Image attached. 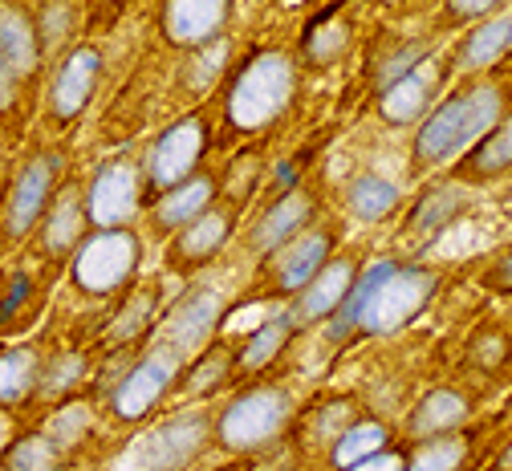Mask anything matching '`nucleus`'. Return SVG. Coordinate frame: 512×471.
Segmentation results:
<instances>
[{
  "mask_svg": "<svg viewBox=\"0 0 512 471\" xmlns=\"http://www.w3.org/2000/svg\"><path fill=\"white\" fill-rule=\"evenodd\" d=\"M504 114H508V102L496 82H472L456 90L452 98H443L423 114V126L415 130V147H411V167L427 171L439 163H452Z\"/></svg>",
  "mask_w": 512,
  "mask_h": 471,
  "instance_id": "f257e3e1",
  "label": "nucleus"
},
{
  "mask_svg": "<svg viewBox=\"0 0 512 471\" xmlns=\"http://www.w3.org/2000/svg\"><path fill=\"white\" fill-rule=\"evenodd\" d=\"M297 94V65L281 49H265L244 61L228 98H224V122L236 134H261L273 122L285 118Z\"/></svg>",
  "mask_w": 512,
  "mask_h": 471,
  "instance_id": "f03ea898",
  "label": "nucleus"
},
{
  "mask_svg": "<svg viewBox=\"0 0 512 471\" xmlns=\"http://www.w3.org/2000/svg\"><path fill=\"white\" fill-rule=\"evenodd\" d=\"M143 240L135 228H86V236L74 244L70 277L86 297H118L131 289L139 273Z\"/></svg>",
  "mask_w": 512,
  "mask_h": 471,
  "instance_id": "7ed1b4c3",
  "label": "nucleus"
},
{
  "mask_svg": "<svg viewBox=\"0 0 512 471\" xmlns=\"http://www.w3.org/2000/svg\"><path fill=\"white\" fill-rule=\"evenodd\" d=\"M293 394L285 386H252L236 394L216 419V443L224 451H265L293 427Z\"/></svg>",
  "mask_w": 512,
  "mask_h": 471,
  "instance_id": "20e7f679",
  "label": "nucleus"
},
{
  "mask_svg": "<svg viewBox=\"0 0 512 471\" xmlns=\"http://www.w3.org/2000/svg\"><path fill=\"white\" fill-rule=\"evenodd\" d=\"M212 147V134L204 114H183L179 122H171L167 130H159L147 155L139 159V183H143V208L151 199H159L163 191H171L175 183L191 179L196 171H204V155Z\"/></svg>",
  "mask_w": 512,
  "mask_h": 471,
  "instance_id": "39448f33",
  "label": "nucleus"
},
{
  "mask_svg": "<svg viewBox=\"0 0 512 471\" xmlns=\"http://www.w3.org/2000/svg\"><path fill=\"white\" fill-rule=\"evenodd\" d=\"M439 289V273L427 264H395L387 277L374 285V293L362 301L354 325L366 333V338H387V333H399L403 325H411L435 297Z\"/></svg>",
  "mask_w": 512,
  "mask_h": 471,
  "instance_id": "423d86ee",
  "label": "nucleus"
},
{
  "mask_svg": "<svg viewBox=\"0 0 512 471\" xmlns=\"http://www.w3.org/2000/svg\"><path fill=\"white\" fill-rule=\"evenodd\" d=\"M183 354H175L171 346H151L147 354H139V362H131L126 366V374L114 382V390H110V411H114V419H122V423H139V419H147L159 402L167 398V390L179 382V374H183Z\"/></svg>",
  "mask_w": 512,
  "mask_h": 471,
  "instance_id": "0eeeda50",
  "label": "nucleus"
},
{
  "mask_svg": "<svg viewBox=\"0 0 512 471\" xmlns=\"http://www.w3.org/2000/svg\"><path fill=\"white\" fill-rule=\"evenodd\" d=\"M102 70H106V57H102L98 45L82 41V45L66 49V57L53 65L49 94H45V114L57 126L78 122L90 110V102H94V94L102 86Z\"/></svg>",
  "mask_w": 512,
  "mask_h": 471,
  "instance_id": "6e6552de",
  "label": "nucleus"
},
{
  "mask_svg": "<svg viewBox=\"0 0 512 471\" xmlns=\"http://www.w3.org/2000/svg\"><path fill=\"white\" fill-rule=\"evenodd\" d=\"M212 435V423L204 415H179L147 431L131 451H126L122 467L126 471H183L191 459L204 451Z\"/></svg>",
  "mask_w": 512,
  "mask_h": 471,
  "instance_id": "1a4fd4ad",
  "label": "nucleus"
},
{
  "mask_svg": "<svg viewBox=\"0 0 512 471\" xmlns=\"http://www.w3.org/2000/svg\"><path fill=\"white\" fill-rule=\"evenodd\" d=\"M57 171H61V159L49 155V151L33 155L17 171V179L9 187V199H5V216H0V232H5L9 244H21V240H29L37 232L49 199L57 191Z\"/></svg>",
  "mask_w": 512,
  "mask_h": 471,
  "instance_id": "9d476101",
  "label": "nucleus"
},
{
  "mask_svg": "<svg viewBox=\"0 0 512 471\" xmlns=\"http://www.w3.org/2000/svg\"><path fill=\"white\" fill-rule=\"evenodd\" d=\"M90 228H131L143 216L139 163H106L82 191Z\"/></svg>",
  "mask_w": 512,
  "mask_h": 471,
  "instance_id": "9b49d317",
  "label": "nucleus"
},
{
  "mask_svg": "<svg viewBox=\"0 0 512 471\" xmlns=\"http://www.w3.org/2000/svg\"><path fill=\"white\" fill-rule=\"evenodd\" d=\"M224 317H228V305H224V293L220 289H212V285L191 289L159 321V346H171L183 358L196 354L200 346L212 342V333L224 325Z\"/></svg>",
  "mask_w": 512,
  "mask_h": 471,
  "instance_id": "f8f14e48",
  "label": "nucleus"
},
{
  "mask_svg": "<svg viewBox=\"0 0 512 471\" xmlns=\"http://www.w3.org/2000/svg\"><path fill=\"white\" fill-rule=\"evenodd\" d=\"M338 236L330 228H301L293 240L269 252V285L277 297H297L313 273L334 256Z\"/></svg>",
  "mask_w": 512,
  "mask_h": 471,
  "instance_id": "ddd939ff",
  "label": "nucleus"
},
{
  "mask_svg": "<svg viewBox=\"0 0 512 471\" xmlns=\"http://www.w3.org/2000/svg\"><path fill=\"white\" fill-rule=\"evenodd\" d=\"M232 17V0H163L159 29L175 49H200L224 33Z\"/></svg>",
  "mask_w": 512,
  "mask_h": 471,
  "instance_id": "4468645a",
  "label": "nucleus"
},
{
  "mask_svg": "<svg viewBox=\"0 0 512 471\" xmlns=\"http://www.w3.org/2000/svg\"><path fill=\"white\" fill-rule=\"evenodd\" d=\"M232 228H236V208H220V204L204 208L191 224H183L179 232H171L175 236L167 244L171 268H183V273H187V268L212 264L224 252V244L232 240Z\"/></svg>",
  "mask_w": 512,
  "mask_h": 471,
  "instance_id": "2eb2a0df",
  "label": "nucleus"
},
{
  "mask_svg": "<svg viewBox=\"0 0 512 471\" xmlns=\"http://www.w3.org/2000/svg\"><path fill=\"white\" fill-rule=\"evenodd\" d=\"M358 268H362V260H354V256H330V260L313 273V281L293 297V309H289L293 325L301 329V325H317V321L334 317L338 305L346 301L354 277H358Z\"/></svg>",
  "mask_w": 512,
  "mask_h": 471,
  "instance_id": "dca6fc26",
  "label": "nucleus"
},
{
  "mask_svg": "<svg viewBox=\"0 0 512 471\" xmlns=\"http://www.w3.org/2000/svg\"><path fill=\"white\" fill-rule=\"evenodd\" d=\"M439 86H443L439 65L431 57L419 61L411 74H403L399 82L378 90V118L387 122V126H411V122H419L431 110V94Z\"/></svg>",
  "mask_w": 512,
  "mask_h": 471,
  "instance_id": "f3484780",
  "label": "nucleus"
},
{
  "mask_svg": "<svg viewBox=\"0 0 512 471\" xmlns=\"http://www.w3.org/2000/svg\"><path fill=\"white\" fill-rule=\"evenodd\" d=\"M216 195H220L216 175L196 171L191 179H183V183H175L171 191H163L159 199H151L143 212L151 216V224H155L159 236H171V232H179L183 224L196 220L204 208H212V204H216Z\"/></svg>",
  "mask_w": 512,
  "mask_h": 471,
  "instance_id": "a211bd4d",
  "label": "nucleus"
},
{
  "mask_svg": "<svg viewBox=\"0 0 512 471\" xmlns=\"http://www.w3.org/2000/svg\"><path fill=\"white\" fill-rule=\"evenodd\" d=\"M0 57H5V65L13 70L17 82L37 78L41 61H45L33 13L21 5V0H0Z\"/></svg>",
  "mask_w": 512,
  "mask_h": 471,
  "instance_id": "6ab92c4d",
  "label": "nucleus"
},
{
  "mask_svg": "<svg viewBox=\"0 0 512 471\" xmlns=\"http://www.w3.org/2000/svg\"><path fill=\"white\" fill-rule=\"evenodd\" d=\"M313 212H317V204H313V195H309L305 187L281 191L273 204L265 208V216L256 220V228H252V236H248V248L261 252V256H269L273 248H281L285 240H293L301 228H309Z\"/></svg>",
  "mask_w": 512,
  "mask_h": 471,
  "instance_id": "aec40b11",
  "label": "nucleus"
},
{
  "mask_svg": "<svg viewBox=\"0 0 512 471\" xmlns=\"http://www.w3.org/2000/svg\"><path fill=\"white\" fill-rule=\"evenodd\" d=\"M41 252L49 260H66L74 252V244L86 236V208H82V191L78 187H61L53 191L49 208L41 216Z\"/></svg>",
  "mask_w": 512,
  "mask_h": 471,
  "instance_id": "412c9836",
  "label": "nucleus"
},
{
  "mask_svg": "<svg viewBox=\"0 0 512 471\" xmlns=\"http://www.w3.org/2000/svg\"><path fill=\"white\" fill-rule=\"evenodd\" d=\"M508 49H512V13L500 9V13L484 17L460 41V49L452 57V70H460V74H484V70H492V65H500L508 57Z\"/></svg>",
  "mask_w": 512,
  "mask_h": 471,
  "instance_id": "4be33fe9",
  "label": "nucleus"
},
{
  "mask_svg": "<svg viewBox=\"0 0 512 471\" xmlns=\"http://www.w3.org/2000/svg\"><path fill=\"white\" fill-rule=\"evenodd\" d=\"M293 333H297V325H293L289 309L265 317V321L240 342V350L232 354V374H261L265 366H273V362L285 354V346L293 342Z\"/></svg>",
  "mask_w": 512,
  "mask_h": 471,
  "instance_id": "5701e85b",
  "label": "nucleus"
},
{
  "mask_svg": "<svg viewBox=\"0 0 512 471\" xmlns=\"http://www.w3.org/2000/svg\"><path fill=\"white\" fill-rule=\"evenodd\" d=\"M468 411H472V402L460 390H452V386L427 390L423 402L407 419V435L411 439H435V435H447V431H460Z\"/></svg>",
  "mask_w": 512,
  "mask_h": 471,
  "instance_id": "b1692460",
  "label": "nucleus"
},
{
  "mask_svg": "<svg viewBox=\"0 0 512 471\" xmlns=\"http://www.w3.org/2000/svg\"><path fill=\"white\" fill-rule=\"evenodd\" d=\"M508 159H512V122H508V114H504L492 130H484L480 139L468 147L464 163L456 167V179H464V183L500 179V175H508Z\"/></svg>",
  "mask_w": 512,
  "mask_h": 471,
  "instance_id": "393cba45",
  "label": "nucleus"
},
{
  "mask_svg": "<svg viewBox=\"0 0 512 471\" xmlns=\"http://www.w3.org/2000/svg\"><path fill=\"white\" fill-rule=\"evenodd\" d=\"M342 204H346V212H350L354 220H362V224H382V220H391V216L399 212L403 195H399V187H395L391 179H382V175H374V171H362V175H354V179L342 187Z\"/></svg>",
  "mask_w": 512,
  "mask_h": 471,
  "instance_id": "a878e982",
  "label": "nucleus"
},
{
  "mask_svg": "<svg viewBox=\"0 0 512 471\" xmlns=\"http://www.w3.org/2000/svg\"><path fill=\"white\" fill-rule=\"evenodd\" d=\"M37 374H41L37 350H29V346L0 350V411H21L37 394Z\"/></svg>",
  "mask_w": 512,
  "mask_h": 471,
  "instance_id": "bb28decb",
  "label": "nucleus"
},
{
  "mask_svg": "<svg viewBox=\"0 0 512 471\" xmlns=\"http://www.w3.org/2000/svg\"><path fill=\"white\" fill-rule=\"evenodd\" d=\"M350 37H354L350 25L338 21V9H330V13L313 17V21L305 25V33H301V53H305V61L313 65V70H330V65H338V61L346 57Z\"/></svg>",
  "mask_w": 512,
  "mask_h": 471,
  "instance_id": "cd10ccee",
  "label": "nucleus"
},
{
  "mask_svg": "<svg viewBox=\"0 0 512 471\" xmlns=\"http://www.w3.org/2000/svg\"><path fill=\"white\" fill-rule=\"evenodd\" d=\"M382 447H391V427L378 423V419H354V423L330 443V463H334L338 471H346V467L370 459V455L382 451Z\"/></svg>",
  "mask_w": 512,
  "mask_h": 471,
  "instance_id": "c85d7f7f",
  "label": "nucleus"
},
{
  "mask_svg": "<svg viewBox=\"0 0 512 471\" xmlns=\"http://www.w3.org/2000/svg\"><path fill=\"white\" fill-rule=\"evenodd\" d=\"M155 309H159V289H147V293L139 289L131 297H122V305L114 309L110 329H106V346H131L143 333H151Z\"/></svg>",
  "mask_w": 512,
  "mask_h": 471,
  "instance_id": "c756f323",
  "label": "nucleus"
},
{
  "mask_svg": "<svg viewBox=\"0 0 512 471\" xmlns=\"http://www.w3.org/2000/svg\"><path fill=\"white\" fill-rule=\"evenodd\" d=\"M228 378H232V350H228L224 342L200 346V358H187V362H183V374H179L183 394H191V398L220 390Z\"/></svg>",
  "mask_w": 512,
  "mask_h": 471,
  "instance_id": "7c9ffc66",
  "label": "nucleus"
},
{
  "mask_svg": "<svg viewBox=\"0 0 512 471\" xmlns=\"http://www.w3.org/2000/svg\"><path fill=\"white\" fill-rule=\"evenodd\" d=\"M66 467V447H61L49 431H29L21 435L5 459H0V471H61Z\"/></svg>",
  "mask_w": 512,
  "mask_h": 471,
  "instance_id": "2f4dec72",
  "label": "nucleus"
},
{
  "mask_svg": "<svg viewBox=\"0 0 512 471\" xmlns=\"http://www.w3.org/2000/svg\"><path fill=\"white\" fill-rule=\"evenodd\" d=\"M464 208H468V191H460V187H452V183L431 187V191L419 199V204H415V212H411V232H423V236L443 232Z\"/></svg>",
  "mask_w": 512,
  "mask_h": 471,
  "instance_id": "473e14b6",
  "label": "nucleus"
},
{
  "mask_svg": "<svg viewBox=\"0 0 512 471\" xmlns=\"http://www.w3.org/2000/svg\"><path fill=\"white\" fill-rule=\"evenodd\" d=\"M468 455V439L460 431H447L435 439H419L411 455H403V471H460Z\"/></svg>",
  "mask_w": 512,
  "mask_h": 471,
  "instance_id": "72a5a7b5",
  "label": "nucleus"
},
{
  "mask_svg": "<svg viewBox=\"0 0 512 471\" xmlns=\"http://www.w3.org/2000/svg\"><path fill=\"white\" fill-rule=\"evenodd\" d=\"M86 354H57V358H41V374H37V394L41 398H66L70 390H78L82 374H86Z\"/></svg>",
  "mask_w": 512,
  "mask_h": 471,
  "instance_id": "f704fd0d",
  "label": "nucleus"
},
{
  "mask_svg": "<svg viewBox=\"0 0 512 471\" xmlns=\"http://www.w3.org/2000/svg\"><path fill=\"white\" fill-rule=\"evenodd\" d=\"M191 53H196V65H187V86L196 90V94H204V90H212V82L224 74L228 53H232V41L220 33L216 41H208V45H200V49H191Z\"/></svg>",
  "mask_w": 512,
  "mask_h": 471,
  "instance_id": "c9c22d12",
  "label": "nucleus"
},
{
  "mask_svg": "<svg viewBox=\"0 0 512 471\" xmlns=\"http://www.w3.org/2000/svg\"><path fill=\"white\" fill-rule=\"evenodd\" d=\"M33 25H37V37H41V53L45 57L57 53L61 45L70 41V33H74V9H70V0H49V5L33 17Z\"/></svg>",
  "mask_w": 512,
  "mask_h": 471,
  "instance_id": "e433bc0d",
  "label": "nucleus"
},
{
  "mask_svg": "<svg viewBox=\"0 0 512 471\" xmlns=\"http://www.w3.org/2000/svg\"><path fill=\"white\" fill-rule=\"evenodd\" d=\"M435 53V45L431 41H403L395 53H387L378 61V70H374V86L382 90V86H391V82H399L403 74H411L419 61H427Z\"/></svg>",
  "mask_w": 512,
  "mask_h": 471,
  "instance_id": "4c0bfd02",
  "label": "nucleus"
},
{
  "mask_svg": "<svg viewBox=\"0 0 512 471\" xmlns=\"http://www.w3.org/2000/svg\"><path fill=\"white\" fill-rule=\"evenodd\" d=\"M33 293H37V285H33L29 273H17V277L9 281L5 297H0V333L25 329V305L33 301Z\"/></svg>",
  "mask_w": 512,
  "mask_h": 471,
  "instance_id": "58836bf2",
  "label": "nucleus"
},
{
  "mask_svg": "<svg viewBox=\"0 0 512 471\" xmlns=\"http://www.w3.org/2000/svg\"><path fill=\"white\" fill-rule=\"evenodd\" d=\"M350 423H354V402H350V398H334V402H326V407L313 415L309 443H326V447H330Z\"/></svg>",
  "mask_w": 512,
  "mask_h": 471,
  "instance_id": "ea45409f",
  "label": "nucleus"
},
{
  "mask_svg": "<svg viewBox=\"0 0 512 471\" xmlns=\"http://www.w3.org/2000/svg\"><path fill=\"white\" fill-rule=\"evenodd\" d=\"M500 9H508V0H443V13L452 25H472V21H484Z\"/></svg>",
  "mask_w": 512,
  "mask_h": 471,
  "instance_id": "a19ab883",
  "label": "nucleus"
},
{
  "mask_svg": "<svg viewBox=\"0 0 512 471\" xmlns=\"http://www.w3.org/2000/svg\"><path fill=\"white\" fill-rule=\"evenodd\" d=\"M346 471H403V455L395 447H382V451H374L370 459H362V463H354Z\"/></svg>",
  "mask_w": 512,
  "mask_h": 471,
  "instance_id": "79ce46f5",
  "label": "nucleus"
},
{
  "mask_svg": "<svg viewBox=\"0 0 512 471\" xmlns=\"http://www.w3.org/2000/svg\"><path fill=\"white\" fill-rule=\"evenodd\" d=\"M17 94H21V82L13 78V70L5 65V57H0V114L17 106Z\"/></svg>",
  "mask_w": 512,
  "mask_h": 471,
  "instance_id": "37998d69",
  "label": "nucleus"
},
{
  "mask_svg": "<svg viewBox=\"0 0 512 471\" xmlns=\"http://www.w3.org/2000/svg\"><path fill=\"white\" fill-rule=\"evenodd\" d=\"M106 5H122V0H106Z\"/></svg>",
  "mask_w": 512,
  "mask_h": 471,
  "instance_id": "c03bdc74",
  "label": "nucleus"
},
{
  "mask_svg": "<svg viewBox=\"0 0 512 471\" xmlns=\"http://www.w3.org/2000/svg\"><path fill=\"white\" fill-rule=\"evenodd\" d=\"M0 350H5V346H0Z\"/></svg>",
  "mask_w": 512,
  "mask_h": 471,
  "instance_id": "a18cd8bd",
  "label": "nucleus"
}]
</instances>
